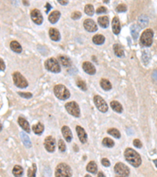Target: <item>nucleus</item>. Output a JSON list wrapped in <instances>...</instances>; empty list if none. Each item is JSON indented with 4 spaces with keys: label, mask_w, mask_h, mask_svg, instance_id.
Here are the masks:
<instances>
[{
    "label": "nucleus",
    "mask_w": 157,
    "mask_h": 177,
    "mask_svg": "<svg viewBox=\"0 0 157 177\" xmlns=\"http://www.w3.org/2000/svg\"><path fill=\"white\" fill-rule=\"evenodd\" d=\"M124 156L127 162H129L133 167H139L141 164V158L139 153L136 152L131 148L126 149L124 152Z\"/></svg>",
    "instance_id": "f257e3e1"
},
{
    "label": "nucleus",
    "mask_w": 157,
    "mask_h": 177,
    "mask_svg": "<svg viewBox=\"0 0 157 177\" xmlns=\"http://www.w3.org/2000/svg\"><path fill=\"white\" fill-rule=\"evenodd\" d=\"M53 92L57 98L61 100H66L70 97V92L66 87L62 84H57L53 87Z\"/></svg>",
    "instance_id": "f03ea898"
},
{
    "label": "nucleus",
    "mask_w": 157,
    "mask_h": 177,
    "mask_svg": "<svg viewBox=\"0 0 157 177\" xmlns=\"http://www.w3.org/2000/svg\"><path fill=\"white\" fill-rule=\"evenodd\" d=\"M72 169L69 165L65 163L59 164L55 170L56 177H72Z\"/></svg>",
    "instance_id": "7ed1b4c3"
},
{
    "label": "nucleus",
    "mask_w": 157,
    "mask_h": 177,
    "mask_svg": "<svg viewBox=\"0 0 157 177\" xmlns=\"http://www.w3.org/2000/svg\"><path fill=\"white\" fill-rule=\"evenodd\" d=\"M153 31L152 29H146L141 36L140 44L141 47H150L152 43Z\"/></svg>",
    "instance_id": "20e7f679"
},
{
    "label": "nucleus",
    "mask_w": 157,
    "mask_h": 177,
    "mask_svg": "<svg viewBox=\"0 0 157 177\" xmlns=\"http://www.w3.org/2000/svg\"><path fill=\"white\" fill-rule=\"evenodd\" d=\"M45 68L52 73H58L61 72V66L56 58L50 57L45 61Z\"/></svg>",
    "instance_id": "39448f33"
},
{
    "label": "nucleus",
    "mask_w": 157,
    "mask_h": 177,
    "mask_svg": "<svg viewBox=\"0 0 157 177\" xmlns=\"http://www.w3.org/2000/svg\"><path fill=\"white\" fill-rule=\"evenodd\" d=\"M13 80H14V84L20 88H25L28 86V83L26 80V79L18 72H15L13 74Z\"/></svg>",
    "instance_id": "423d86ee"
},
{
    "label": "nucleus",
    "mask_w": 157,
    "mask_h": 177,
    "mask_svg": "<svg viewBox=\"0 0 157 177\" xmlns=\"http://www.w3.org/2000/svg\"><path fill=\"white\" fill-rule=\"evenodd\" d=\"M65 108L69 114L75 117H78L80 115V110L78 105L75 102H70L65 104Z\"/></svg>",
    "instance_id": "0eeeda50"
},
{
    "label": "nucleus",
    "mask_w": 157,
    "mask_h": 177,
    "mask_svg": "<svg viewBox=\"0 0 157 177\" xmlns=\"http://www.w3.org/2000/svg\"><path fill=\"white\" fill-rule=\"evenodd\" d=\"M114 170H115L116 174H117V175H119V176L128 177L130 175L129 168L126 165L120 163V162H119V163H117L115 165Z\"/></svg>",
    "instance_id": "6e6552de"
},
{
    "label": "nucleus",
    "mask_w": 157,
    "mask_h": 177,
    "mask_svg": "<svg viewBox=\"0 0 157 177\" xmlns=\"http://www.w3.org/2000/svg\"><path fill=\"white\" fill-rule=\"evenodd\" d=\"M94 104L97 108L102 113H106L108 111V107L105 101L100 96V95H95L94 98Z\"/></svg>",
    "instance_id": "1a4fd4ad"
},
{
    "label": "nucleus",
    "mask_w": 157,
    "mask_h": 177,
    "mask_svg": "<svg viewBox=\"0 0 157 177\" xmlns=\"http://www.w3.org/2000/svg\"><path fill=\"white\" fill-rule=\"evenodd\" d=\"M55 146H56V142L52 136H48L46 138L45 141H44V146L47 151L50 153L54 151Z\"/></svg>",
    "instance_id": "9d476101"
},
{
    "label": "nucleus",
    "mask_w": 157,
    "mask_h": 177,
    "mask_svg": "<svg viewBox=\"0 0 157 177\" xmlns=\"http://www.w3.org/2000/svg\"><path fill=\"white\" fill-rule=\"evenodd\" d=\"M31 20L37 25H41L43 21V18L42 16L41 13L37 9H34L31 12Z\"/></svg>",
    "instance_id": "9b49d317"
},
{
    "label": "nucleus",
    "mask_w": 157,
    "mask_h": 177,
    "mask_svg": "<svg viewBox=\"0 0 157 177\" xmlns=\"http://www.w3.org/2000/svg\"><path fill=\"white\" fill-rule=\"evenodd\" d=\"M83 25H84L85 29L90 32H94V31H98V26H97L96 23L91 19L85 20L83 22Z\"/></svg>",
    "instance_id": "f8f14e48"
},
{
    "label": "nucleus",
    "mask_w": 157,
    "mask_h": 177,
    "mask_svg": "<svg viewBox=\"0 0 157 177\" xmlns=\"http://www.w3.org/2000/svg\"><path fill=\"white\" fill-rule=\"evenodd\" d=\"M76 132L78 135V137L82 143H86L87 142V135H86L85 130L81 127V126H76Z\"/></svg>",
    "instance_id": "ddd939ff"
},
{
    "label": "nucleus",
    "mask_w": 157,
    "mask_h": 177,
    "mask_svg": "<svg viewBox=\"0 0 157 177\" xmlns=\"http://www.w3.org/2000/svg\"><path fill=\"white\" fill-rule=\"evenodd\" d=\"M82 69L86 73H88L90 75H94L96 73V69H95L94 65H93L92 63L89 62V61H85L82 64Z\"/></svg>",
    "instance_id": "4468645a"
},
{
    "label": "nucleus",
    "mask_w": 157,
    "mask_h": 177,
    "mask_svg": "<svg viewBox=\"0 0 157 177\" xmlns=\"http://www.w3.org/2000/svg\"><path fill=\"white\" fill-rule=\"evenodd\" d=\"M61 132H62V135L64 136L67 142H71L72 139V133L71 132L70 128L68 127V126H63L62 128H61Z\"/></svg>",
    "instance_id": "2eb2a0df"
},
{
    "label": "nucleus",
    "mask_w": 157,
    "mask_h": 177,
    "mask_svg": "<svg viewBox=\"0 0 157 177\" xmlns=\"http://www.w3.org/2000/svg\"><path fill=\"white\" fill-rule=\"evenodd\" d=\"M112 31H113L114 34L118 35V34L120 32V30H121V27H120V23L119 18L115 17L112 20Z\"/></svg>",
    "instance_id": "dca6fc26"
},
{
    "label": "nucleus",
    "mask_w": 157,
    "mask_h": 177,
    "mask_svg": "<svg viewBox=\"0 0 157 177\" xmlns=\"http://www.w3.org/2000/svg\"><path fill=\"white\" fill-rule=\"evenodd\" d=\"M49 35L50 39H52V40H53V41H59L60 39H61L60 32H59V31L57 28H51L49 30Z\"/></svg>",
    "instance_id": "f3484780"
},
{
    "label": "nucleus",
    "mask_w": 157,
    "mask_h": 177,
    "mask_svg": "<svg viewBox=\"0 0 157 177\" xmlns=\"http://www.w3.org/2000/svg\"><path fill=\"white\" fill-rule=\"evenodd\" d=\"M18 124H20V126H21L26 132L29 133L30 131H31V129H30L29 123H28L24 118L22 117V116L18 117Z\"/></svg>",
    "instance_id": "a211bd4d"
},
{
    "label": "nucleus",
    "mask_w": 157,
    "mask_h": 177,
    "mask_svg": "<svg viewBox=\"0 0 157 177\" xmlns=\"http://www.w3.org/2000/svg\"><path fill=\"white\" fill-rule=\"evenodd\" d=\"M60 17H61V13L59 11H57V10H55V11L52 12V13L50 14L48 20H49L50 23L55 24L58 21Z\"/></svg>",
    "instance_id": "6ab92c4d"
},
{
    "label": "nucleus",
    "mask_w": 157,
    "mask_h": 177,
    "mask_svg": "<svg viewBox=\"0 0 157 177\" xmlns=\"http://www.w3.org/2000/svg\"><path fill=\"white\" fill-rule=\"evenodd\" d=\"M137 22H138V25L140 26V28H144L149 24V18H148L147 16L143 14V15L139 16L138 20H137Z\"/></svg>",
    "instance_id": "aec40b11"
},
{
    "label": "nucleus",
    "mask_w": 157,
    "mask_h": 177,
    "mask_svg": "<svg viewBox=\"0 0 157 177\" xmlns=\"http://www.w3.org/2000/svg\"><path fill=\"white\" fill-rule=\"evenodd\" d=\"M113 50L115 54L119 57H123L125 56L124 54V51L123 49V47L120 45V44H114L113 46Z\"/></svg>",
    "instance_id": "412c9836"
},
{
    "label": "nucleus",
    "mask_w": 157,
    "mask_h": 177,
    "mask_svg": "<svg viewBox=\"0 0 157 177\" xmlns=\"http://www.w3.org/2000/svg\"><path fill=\"white\" fill-rule=\"evenodd\" d=\"M98 22L99 24V25L101 27L104 28H108V25H109V20H108V18L107 16H103V17L98 18Z\"/></svg>",
    "instance_id": "4be33fe9"
},
{
    "label": "nucleus",
    "mask_w": 157,
    "mask_h": 177,
    "mask_svg": "<svg viewBox=\"0 0 157 177\" xmlns=\"http://www.w3.org/2000/svg\"><path fill=\"white\" fill-rule=\"evenodd\" d=\"M110 106H111L112 109L115 111V112L119 113L123 112V106H122V105L120 104V102H117V101H112V102H111Z\"/></svg>",
    "instance_id": "5701e85b"
},
{
    "label": "nucleus",
    "mask_w": 157,
    "mask_h": 177,
    "mask_svg": "<svg viewBox=\"0 0 157 177\" xmlns=\"http://www.w3.org/2000/svg\"><path fill=\"white\" fill-rule=\"evenodd\" d=\"M86 171L89 172H91L93 174H95L98 172V166H97V164L94 162V161H90L89 162V164L86 166Z\"/></svg>",
    "instance_id": "b1692460"
},
{
    "label": "nucleus",
    "mask_w": 157,
    "mask_h": 177,
    "mask_svg": "<svg viewBox=\"0 0 157 177\" xmlns=\"http://www.w3.org/2000/svg\"><path fill=\"white\" fill-rule=\"evenodd\" d=\"M10 48L12 51L16 53H21L22 51L21 46L20 45V43L17 41H12L10 43Z\"/></svg>",
    "instance_id": "393cba45"
},
{
    "label": "nucleus",
    "mask_w": 157,
    "mask_h": 177,
    "mask_svg": "<svg viewBox=\"0 0 157 177\" xmlns=\"http://www.w3.org/2000/svg\"><path fill=\"white\" fill-rule=\"evenodd\" d=\"M32 130H33L34 133L36 134V135H41L44 131V126L41 123H38L35 125H33Z\"/></svg>",
    "instance_id": "a878e982"
},
{
    "label": "nucleus",
    "mask_w": 157,
    "mask_h": 177,
    "mask_svg": "<svg viewBox=\"0 0 157 177\" xmlns=\"http://www.w3.org/2000/svg\"><path fill=\"white\" fill-rule=\"evenodd\" d=\"M101 87L102 88L104 89V90H109L112 89V84H111V83L108 80H106V79H101V80L100 82Z\"/></svg>",
    "instance_id": "bb28decb"
},
{
    "label": "nucleus",
    "mask_w": 157,
    "mask_h": 177,
    "mask_svg": "<svg viewBox=\"0 0 157 177\" xmlns=\"http://www.w3.org/2000/svg\"><path fill=\"white\" fill-rule=\"evenodd\" d=\"M130 31H131V35L133 36V38L134 39H137L138 38V35H139L140 32V27H138L137 25H133L130 27Z\"/></svg>",
    "instance_id": "cd10ccee"
},
{
    "label": "nucleus",
    "mask_w": 157,
    "mask_h": 177,
    "mask_svg": "<svg viewBox=\"0 0 157 177\" xmlns=\"http://www.w3.org/2000/svg\"><path fill=\"white\" fill-rule=\"evenodd\" d=\"M104 37L102 35H95L93 37V42L97 45H101L104 43Z\"/></svg>",
    "instance_id": "c85d7f7f"
},
{
    "label": "nucleus",
    "mask_w": 157,
    "mask_h": 177,
    "mask_svg": "<svg viewBox=\"0 0 157 177\" xmlns=\"http://www.w3.org/2000/svg\"><path fill=\"white\" fill-rule=\"evenodd\" d=\"M21 137L23 143L27 147H31V140H30L29 137H28L25 133H24V132H21Z\"/></svg>",
    "instance_id": "c756f323"
},
{
    "label": "nucleus",
    "mask_w": 157,
    "mask_h": 177,
    "mask_svg": "<svg viewBox=\"0 0 157 177\" xmlns=\"http://www.w3.org/2000/svg\"><path fill=\"white\" fill-rule=\"evenodd\" d=\"M13 174L16 177H21L23 175V169L20 165H15L13 169Z\"/></svg>",
    "instance_id": "7c9ffc66"
},
{
    "label": "nucleus",
    "mask_w": 157,
    "mask_h": 177,
    "mask_svg": "<svg viewBox=\"0 0 157 177\" xmlns=\"http://www.w3.org/2000/svg\"><path fill=\"white\" fill-rule=\"evenodd\" d=\"M58 59H59L60 63L62 64L63 66L69 67L71 65V61L69 57H65V56H59Z\"/></svg>",
    "instance_id": "2f4dec72"
},
{
    "label": "nucleus",
    "mask_w": 157,
    "mask_h": 177,
    "mask_svg": "<svg viewBox=\"0 0 157 177\" xmlns=\"http://www.w3.org/2000/svg\"><path fill=\"white\" fill-rule=\"evenodd\" d=\"M36 165L32 164L31 167L27 169V177H36Z\"/></svg>",
    "instance_id": "473e14b6"
},
{
    "label": "nucleus",
    "mask_w": 157,
    "mask_h": 177,
    "mask_svg": "<svg viewBox=\"0 0 157 177\" xmlns=\"http://www.w3.org/2000/svg\"><path fill=\"white\" fill-rule=\"evenodd\" d=\"M102 144H103L104 146H106V147L112 148L113 147L114 145H115V143H114L113 140L109 139V138H104V139H103V141H102Z\"/></svg>",
    "instance_id": "72a5a7b5"
},
{
    "label": "nucleus",
    "mask_w": 157,
    "mask_h": 177,
    "mask_svg": "<svg viewBox=\"0 0 157 177\" xmlns=\"http://www.w3.org/2000/svg\"><path fill=\"white\" fill-rule=\"evenodd\" d=\"M150 57H151V55H150V53H149V51H143L142 52V61L143 62L145 63V65H147L148 63L149 62V60H150Z\"/></svg>",
    "instance_id": "f704fd0d"
},
{
    "label": "nucleus",
    "mask_w": 157,
    "mask_h": 177,
    "mask_svg": "<svg viewBox=\"0 0 157 177\" xmlns=\"http://www.w3.org/2000/svg\"><path fill=\"white\" fill-rule=\"evenodd\" d=\"M108 133L111 136H112L113 137L116 138V139H120L121 137V135H120V132L119 130L116 129V128H110L108 130Z\"/></svg>",
    "instance_id": "c9c22d12"
},
{
    "label": "nucleus",
    "mask_w": 157,
    "mask_h": 177,
    "mask_svg": "<svg viewBox=\"0 0 157 177\" xmlns=\"http://www.w3.org/2000/svg\"><path fill=\"white\" fill-rule=\"evenodd\" d=\"M84 11L87 15L92 16L94 13V6L91 5V4H87L84 8Z\"/></svg>",
    "instance_id": "e433bc0d"
},
{
    "label": "nucleus",
    "mask_w": 157,
    "mask_h": 177,
    "mask_svg": "<svg viewBox=\"0 0 157 177\" xmlns=\"http://www.w3.org/2000/svg\"><path fill=\"white\" fill-rule=\"evenodd\" d=\"M58 148L61 152H65V149H66V146L65 144V142L61 139L58 141Z\"/></svg>",
    "instance_id": "4c0bfd02"
},
{
    "label": "nucleus",
    "mask_w": 157,
    "mask_h": 177,
    "mask_svg": "<svg viewBox=\"0 0 157 177\" xmlns=\"http://www.w3.org/2000/svg\"><path fill=\"white\" fill-rule=\"evenodd\" d=\"M76 84H77V86H78V87H79V88L81 89V90H87V87H86V83H85L84 81H82V80L77 81Z\"/></svg>",
    "instance_id": "58836bf2"
},
{
    "label": "nucleus",
    "mask_w": 157,
    "mask_h": 177,
    "mask_svg": "<svg viewBox=\"0 0 157 177\" xmlns=\"http://www.w3.org/2000/svg\"><path fill=\"white\" fill-rule=\"evenodd\" d=\"M116 11L119 13H123V12L127 11V6L124 4H120L119 6L116 7Z\"/></svg>",
    "instance_id": "ea45409f"
},
{
    "label": "nucleus",
    "mask_w": 157,
    "mask_h": 177,
    "mask_svg": "<svg viewBox=\"0 0 157 177\" xmlns=\"http://www.w3.org/2000/svg\"><path fill=\"white\" fill-rule=\"evenodd\" d=\"M82 17V14H81L80 12L78 11H75L73 12L72 15H71V18H72L73 20H78Z\"/></svg>",
    "instance_id": "a19ab883"
},
{
    "label": "nucleus",
    "mask_w": 157,
    "mask_h": 177,
    "mask_svg": "<svg viewBox=\"0 0 157 177\" xmlns=\"http://www.w3.org/2000/svg\"><path fill=\"white\" fill-rule=\"evenodd\" d=\"M20 96L24 98H31L32 97V94L31 93H24V92H18Z\"/></svg>",
    "instance_id": "79ce46f5"
},
{
    "label": "nucleus",
    "mask_w": 157,
    "mask_h": 177,
    "mask_svg": "<svg viewBox=\"0 0 157 177\" xmlns=\"http://www.w3.org/2000/svg\"><path fill=\"white\" fill-rule=\"evenodd\" d=\"M107 12V9L104 6H100V7L98 8V10H96V13L98 14H104Z\"/></svg>",
    "instance_id": "37998d69"
},
{
    "label": "nucleus",
    "mask_w": 157,
    "mask_h": 177,
    "mask_svg": "<svg viewBox=\"0 0 157 177\" xmlns=\"http://www.w3.org/2000/svg\"><path fill=\"white\" fill-rule=\"evenodd\" d=\"M133 145L135 146L137 148H141V146H142V143H141V142L138 139H136L133 140Z\"/></svg>",
    "instance_id": "c03bdc74"
},
{
    "label": "nucleus",
    "mask_w": 157,
    "mask_h": 177,
    "mask_svg": "<svg viewBox=\"0 0 157 177\" xmlns=\"http://www.w3.org/2000/svg\"><path fill=\"white\" fill-rule=\"evenodd\" d=\"M101 164L104 165V166H105V167L110 166V161H108V159H107V158H103V159L101 160Z\"/></svg>",
    "instance_id": "a18cd8bd"
},
{
    "label": "nucleus",
    "mask_w": 157,
    "mask_h": 177,
    "mask_svg": "<svg viewBox=\"0 0 157 177\" xmlns=\"http://www.w3.org/2000/svg\"><path fill=\"white\" fill-rule=\"evenodd\" d=\"M6 69V65H5V63H4L3 60L2 58H0V70L4 71Z\"/></svg>",
    "instance_id": "49530a36"
},
{
    "label": "nucleus",
    "mask_w": 157,
    "mask_h": 177,
    "mask_svg": "<svg viewBox=\"0 0 157 177\" xmlns=\"http://www.w3.org/2000/svg\"><path fill=\"white\" fill-rule=\"evenodd\" d=\"M152 79L155 82H157V70H155L152 73Z\"/></svg>",
    "instance_id": "de8ad7c7"
},
{
    "label": "nucleus",
    "mask_w": 157,
    "mask_h": 177,
    "mask_svg": "<svg viewBox=\"0 0 157 177\" xmlns=\"http://www.w3.org/2000/svg\"><path fill=\"white\" fill-rule=\"evenodd\" d=\"M58 2L60 4H61V5H67V4L69 3V2L68 1H65V0H58Z\"/></svg>",
    "instance_id": "09e8293b"
},
{
    "label": "nucleus",
    "mask_w": 157,
    "mask_h": 177,
    "mask_svg": "<svg viewBox=\"0 0 157 177\" xmlns=\"http://www.w3.org/2000/svg\"><path fill=\"white\" fill-rule=\"evenodd\" d=\"M46 13H48V12H49V10L51 9V6L50 5V3H46Z\"/></svg>",
    "instance_id": "8fccbe9b"
},
{
    "label": "nucleus",
    "mask_w": 157,
    "mask_h": 177,
    "mask_svg": "<svg viewBox=\"0 0 157 177\" xmlns=\"http://www.w3.org/2000/svg\"><path fill=\"white\" fill-rule=\"evenodd\" d=\"M98 177H105V175H104V173H103V172H100L98 173Z\"/></svg>",
    "instance_id": "3c124183"
},
{
    "label": "nucleus",
    "mask_w": 157,
    "mask_h": 177,
    "mask_svg": "<svg viewBox=\"0 0 157 177\" xmlns=\"http://www.w3.org/2000/svg\"><path fill=\"white\" fill-rule=\"evenodd\" d=\"M154 163H155V166L157 167V160H154Z\"/></svg>",
    "instance_id": "603ef678"
},
{
    "label": "nucleus",
    "mask_w": 157,
    "mask_h": 177,
    "mask_svg": "<svg viewBox=\"0 0 157 177\" xmlns=\"http://www.w3.org/2000/svg\"><path fill=\"white\" fill-rule=\"evenodd\" d=\"M24 3L25 4V5H27V6H28V5H29V3H28V2H26L25 1H24Z\"/></svg>",
    "instance_id": "864d4df0"
},
{
    "label": "nucleus",
    "mask_w": 157,
    "mask_h": 177,
    "mask_svg": "<svg viewBox=\"0 0 157 177\" xmlns=\"http://www.w3.org/2000/svg\"><path fill=\"white\" fill-rule=\"evenodd\" d=\"M2 124H0V132L2 131Z\"/></svg>",
    "instance_id": "5fc2aeb1"
},
{
    "label": "nucleus",
    "mask_w": 157,
    "mask_h": 177,
    "mask_svg": "<svg viewBox=\"0 0 157 177\" xmlns=\"http://www.w3.org/2000/svg\"><path fill=\"white\" fill-rule=\"evenodd\" d=\"M85 177H91L90 175H85Z\"/></svg>",
    "instance_id": "6e6d98bb"
},
{
    "label": "nucleus",
    "mask_w": 157,
    "mask_h": 177,
    "mask_svg": "<svg viewBox=\"0 0 157 177\" xmlns=\"http://www.w3.org/2000/svg\"><path fill=\"white\" fill-rule=\"evenodd\" d=\"M116 177H122V176H119V175H117V176H116Z\"/></svg>",
    "instance_id": "4d7b16f0"
}]
</instances>
